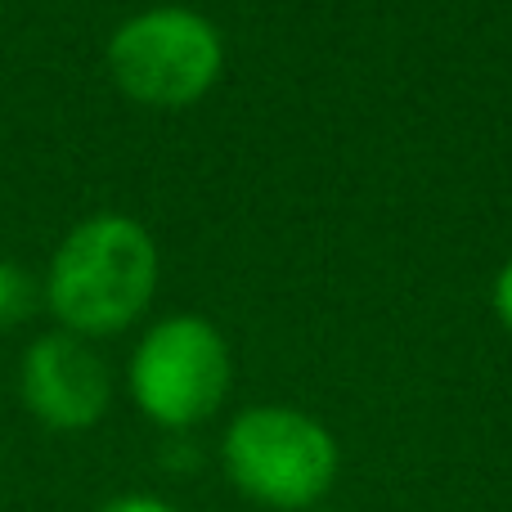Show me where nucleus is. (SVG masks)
<instances>
[{
    "instance_id": "nucleus-1",
    "label": "nucleus",
    "mask_w": 512,
    "mask_h": 512,
    "mask_svg": "<svg viewBox=\"0 0 512 512\" xmlns=\"http://www.w3.org/2000/svg\"><path fill=\"white\" fill-rule=\"evenodd\" d=\"M158 292V243L140 221L99 212L72 225L45 270V306L63 333L113 337L149 310Z\"/></svg>"
},
{
    "instance_id": "nucleus-5",
    "label": "nucleus",
    "mask_w": 512,
    "mask_h": 512,
    "mask_svg": "<svg viewBox=\"0 0 512 512\" xmlns=\"http://www.w3.org/2000/svg\"><path fill=\"white\" fill-rule=\"evenodd\" d=\"M18 396L50 432H90L113 405V373L104 355L77 333H45L18 364Z\"/></svg>"
},
{
    "instance_id": "nucleus-8",
    "label": "nucleus",
    "mask_w": 512,
    "mask_h": 512,
    "mask_svg": "<svg viewBox=\"0 0 512 512\" xmlns=\"http://www.w3.org/2000/svg\"><path fill=\"white\" fill-rule=\"evenodd\" d=\"M495 315L504 319V328H512V261L499 270V279H495Z\"/></svg>"
},
{
    "instance_id": "nucleus-3",
    "label": "nucleus",
    "mask_w": 512,
    "mask_h": 512,
    "mask_svg": "<svg viewBox=\"0 0 512 512\" xmlns=\"http://www.w3.org/2000/svg\"><path fill=\"white\" fill-rule=\"evenodd\" d=\"M225 41L212 18L185 5L131 14L108 36L117 90L144 108H189L221 81Z\"/></svg>"
},
{
    "instance_id": "nucleus-4",
    "label": "nucleus",
    "mask_w": 512,
    "mask_h": 512,
    "mask_svg": "<svg viewBox=\"0 0 512 512\" xmlns=\"http://www.w3.org/2000/svg\"><path fill=\"white\" fill-rule=\"evenodd\" d=\"M234 360L221 328L203 315H167L140 337L126 364L131 400L162 432H189L225 405Z\"/></svg>"
},
{
    "instance_id": "nucleus-2",
    "label": "nucleus",
    "mask_w": 512,
    "mask_h": 512,
    "mask_svg": "<svg viewBox=\"0 0 512 512\" xmlns=\"http://www.w3.org/2000/svg\"><path fill=\"white\" fill-rule=\"evenodd\" d=\"M221 468L248 504L306 512L337 486L342 454L319 418L292 405H252L225 427Z\"/></svg>"
},
{
    "instance_id": "nucleus-7",
    "label": "nucleus",
    "mask_w": 512,
    "mask_h": 512,
    "mask_svg": "<svg viewBox=\"0 0 512 512\" xmlns=\"http://www.w3.org/2000/svg\"><path fill=\"white\" fill-rule=\"evenodd\" d=\"M95 512H180V508L158 495H117V499H108V504H99Z\"/></svg>"
},
{
    "instance_id": "nucleus-6",
    "label": "nucleus",
    "mask_w": 512,
    "mask_h": 512,
    "mask_svg": "<svg viewBox=\"0 0 512 512\" xmlns=\"http://www.w3.org/2000/svg\"><path fill=\"white\" fill-rule=\"evenodd\" d=\"M36 306V279L14 261H0V328H14L32 315Z\"/></svg>"
}]
</instances>
